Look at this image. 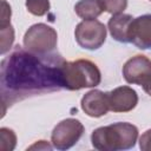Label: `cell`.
<instances>
[{
	"label": "cell",
	"mask_w": 151,
	"mask_h": 151,
	"mask_svg": "<svg viewBox=\"0 0 151 151\" xmlns=\"http://www.w3.org/2000/svg\"><path fill=\"white\" fill-rule=\"evenodd\" d=\"M110 111L129 112L138 104V94L130 86H119L107 92Z\"/></svg>",
	"instance_id": "ba28073f"
},
{
	"label": "cell",
	"mask_w": 151,
	"mask_h": 151,
	"mask_svg": "<svg viewBox=\"0 0 151 151\" xmlns=\"http://www.w3.org/2000/svg\"><path fill=\"white\" fill-rule=\"evenodd\" d=\"M25 6L31 14L37 17L45 15L51 8L50 0H26Z\"/></svg>",
	"instance_id": "9a60e30c"
},
{
	"label": "cell",
	"mask_w": 151,
	"mask_h": 151,
	"mask_svg": "<svg viewBox=\"0 0 151 151\" xmlns=\"http://www.w3.org/2000/svg\"><path fill=\"white\" fill-rule=\"evenodd\" d=\"M17 145V136L13 130L8 127L0 129V150L12 151Z\"/></svg>",
	"instance_id": "5bb4252c"
},
{
	"label": "cell",
	"mask_w": 151,
	"mask_h": 151,
	"mask_svg": "<svg viewBox=\"0 0 151 151\" xmlns=\"http://www.w3.org/2000/svg\"><path fill=\"white\" fill-rule=\"evenodd\" d=\"M150 1H151V0H150Z\"/></svg>",
	"instance_id": "ffe728a7"
},
{
	"label": "cell",
	"mask_w": 151,
	"mask_h": 151,
	"mask_svg": "<svg viewBox=\"0 0 151 151\" xmlns=\"http://www.w3.org/2000/svg\"><path fill=\"white\" fill-rule=\"evenodd\" d=\"M142 86H143V90H144V91H145V92L151 97V77H150V78L146 80V83H145V84H143Z\"/></svg>",
	"instance_id": "d6986e66"
},
{
	"label": "cell",
	"mask_w": 151,
	"mask_h": 151,
	"mask_svg": "<svg viewBox=\"0 0 151 151\" xmlns=\"http://www.w3.org/2000/svg\"><path fill=\"white\" fill-rule=\"evenodd\" d=\"M65 61L55 52L38 54L19 45L15 46L1 60L0 66L2 117L6 110L18 101L65 88L63 78Z\"/></svg>",
	"instance_id": "6da1fadb"
},
{
	"label": "cell",
	"mask_w": 151,
	"mask_h": 151,
	"mask_svg": "<svg viewBox=\"0 0 151 151\" xmlns=\"http://www.w3.org/2000/svg\"><path fill=\"white\" fill-rule=\"evenodd\" d=\"M123 77L126 83L142 86L151 77V60L143 54L130 58L123 66Z\"/></svg>",
	"instance_id": "52a82bcc"
},
{
	"label": "cell",
	"mask_w": 151,
	"mask_h": 151,
	"mask_svg": "<svg viewBox=\"0 0 151 151\" xmlns=\"http://www.w3.org/2000/svg\"><path fill=\"white\" fill-rule=\"evenodd\" d=\"M130 42L140 50L151 48V14L133 18L129 32Z\"/></svg>",
	"instance_id": "9c48e42d"
},
{
	"label": "cell",
	"mask_w": 151,
	"mask_h": 151,
	"mask_svg": "<svg viewBox=\"0 0 151 151\" xmlns=\"http://www.w3.org/2000/svg\"><path fill=\"white\" fill-rule=\"evenodd\" d=\"M64 87L70 91L96 87L101 81V73L98 66L87 59L65 61L63 66Z\"/></svg>",
	"instance_id": "3957f363"
},
{
	"label": "cell",
	"mask_w": 151,
	"mask_h": 151,
	"mask_svg": "<svg viewBox=\"0 0 151 151\" xmlns=\"http://www.w3.org/2000/svg\"><path fill=\"white\" fill-rule=\"evenodd\" d=\"M103 11L110 14L123 13L127 7V0H98Z\"/></svg>",
	"instance_id": "2e32d148"
},
{
	"label": "cell",
	"mask_w": 151,
	"mask_h": 151,
	"mask_svg": "<svg viewBox=\"0 0 151 151\" xmlns=\"http://www.w3.org/2000/svg\"><path fill=\"white\" fill-rule=\"evenodd\" d=\"M139 149L143 151H151V129L146 130L139 138Z\"/></svg>",
	"instance_id": "e0dca14e"
},
{
	"label": "cell",
	"mask_w": 151,
	"mask_h": 151,
	"mask_svg": "<svg viewBox=\"0 0 151 151\" xmlns=\"http://www.w3.org/2000/svg\"><path fill=\"white\" fill-rule=\"evenodd\" d=\"M74 37L77 44L85 50L94 51L103 46L106 40V27L97 19L80 21L76 29Z\"/></svg>",
	"instance_id": "5b68a950"
},
{
	"label": "cell",
	"mask_w": 151,
	"mask_h": 151,
	"mask_svg": "<svg viewBox=\"0 0 151 151\" xmlns=\"http://www.w3.org/2000/svg\"><path fill=\"white\" fill-rule=\"evenodd\" d=\"M53 145H50L46 140H38L28 147V150H52Z\"/></svg>",
	"instance_id": "ac0fdd59"
},
{
	"label": "cell",
	"mask_w": 151,
	"mask_h": 151,
	"mask_svg": "<svg viewBox=\"0 0 151 151\" xmlns=\"http://www.w3.org/2000/svg\"><path fill=\"white\" fill-rule=\"evenodd\" d=\"M24 46L26 50L38 53L47 54L52 53L58 44L57 31L42 22L32 25L24 35Z\"/></svg>",
	"instance_id": "277c9868"
},
{
	"label": "cell",
	"mask_w": 151,
	"mask_h": 151,
	"mask_svg": "<svg viewBox=\"0 0 151 151\" xmlns=\"http://www.w3.org/2000/svg\"><path fill=\"white\" fill-rule=\"evenodd\" d=\"M132 20L133 17L130 14H113L107 22V28L110 31L111 37L119 42H130L129 32Z\"/></svg>",
	"instance_id": "8fae6325"
},
{
	"label": "cell",
	"mask_w": 151,
	"mask_h": 151,
	"mask_svg": "<svg viewBox=\"0 0 151 151\" xmlns=\"http://www.w3.org/2000/svg\"><path fill=\"white\" fill-rule=\"evenodd\" d=\"M74 12L84 20L96 19L104 11L98 0H79L74 5Z\"/></svg>",
	"instance_id": "7c38bea8"
},
{
	"label": "cell",
	"mask_w": 151,
	"mask_h": 151,
	"mask_svg": "<svg viewBox=\"0 0 151 151\" xmlns=\"http://www.w3.org/2000/svg\"><path fill=\"white\" fill-rule=\"evenodd\" d=\"M85 127L76 118H66L58 123L51 134V143L54 149L64 151L71 149L84 134Z\"/></svg>",
	"instance_id": "8992f818"
},
{
	"label": "cell",
	"mask_w": 151,
	"mask_h": 151,
	"mask_svg": "<svg viewBox=\"0 0 151 151\" xmlns=\"http://www.w3.org/2000/svg\"><path fill=\"white\" fill-rule=\"evenodd\" d=\"M14 41V29L11 22L0 24V44H1V54H6L13 45Z\"/></svg>",
	"instance_id": "4fadbf2b"
},
{
	"label": "cell",
	"mask_w": 151,
	"mask_h": 151,
	"mask_svg": "<svg viewBox=\"0 0 151 151\" xmlns=\"http://www.w3.org/2000/svg\"><path fill=\"white\" fill-rule=\"evenodd\" d=\"M80 105L81 110L88 117L93 118L105 116L110 111L107 92H103L100 90H91L87 93H85L81 98Z\"/></svg>",
	"instance_id": "30bf717a"
},
{
	"label": "cell",
	"mask_w": 151,
	"mask_h": 151,
	"mask_svg": "<svg viewBox=\"0 0 151 151\" xmlns=\"http://www.w3.org/2000/svg\"><path fill=\"white\" fill-rule=\"evenodd\" d=\"M137 139V126L126 122H118L107 126H100L91 134L92 146L99 151L129 150L136 145Z\"/></svg>",
	"instance_id": "7a4b0ae2"
}]
</instances>
